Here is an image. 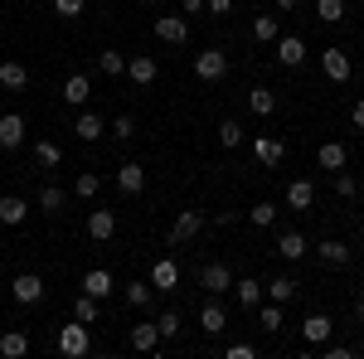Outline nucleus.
Here are the masks:
<instances>
[{
  "mask_svg": "<svg viewBox=\"0 0 364 359\" xmlns=\"http://www.w3.org/2000/svg\"><path fill=\"white\" fill-rule=\"evenodd\" d=\"M195 282L209 291V296H224V291H233V267H228V262H204Z\"/></svg>",
  "mask_w": 364,
  "mask_h": 359,
  "instance_id": "obj_1",
  "label": "nucleus"
},
{
  "mask_svg": "<svg viewBox=\"0 0 364 359\" xmlns=\"http://www.w3.org/2000/svg\"><path fill=\"white\" fill-rule=\"evenodd\" d=\"M87 350H92V335H87V326H83V321H73V326H63V331H58V355L83 359Z\"/></svg>",
  "mask_w": 364,
  "mask_h": 359,
  "instance_id": "obj_2",
  "label": "nucleus"
},
{
  "mask_svg": "<svg viewBox=\"0 0 364 359\" xmlns=\"http://www.w3.org/2000/svg\"><path fill=\"white\" fill-rule=\"evenodd\" d=\"M228 73V54L224 49H204V54H195V78L199 83H219Z\"/></svg>",
  "mask_w": 364,
  "mask_h": 359,
  "instance_id": "obj_3",
  "label": "nucleus"
},
{
  "mask_svg": "<svg viewBox=\"0 0 364 359\" xmlns=\"http://www.w3.org/2000/svg\"><path fill=\"white\" fill-rule=\"evenodd\" d=\"M78 291H87V296H97V301H107L117 291V277L107 272V267H87L83 282H78Z\"/></svg>",
  "mask_w": 364,
  "mask_h": 359,
  "instance_id": "obj_4",
  "label": "nucleus"
},
{
  "mask_svg": "<svg viewBox=\"0 0 364 359\" xmlns=\"http://www.w3.org/2000/svg\"><path fill=\"white\" fill-rule=\"evenodd\" d=\"M331 331H336V321H331V316H321V311L306 316V321H301V340H306V350H321V345L331 340Z\"/></svg>",
  "mask_w": 364,
  "mask_h": 359,
  "instance_id": "obj_5",
  "label": "nucleus"
},
{
  "mask_svg": "<svg viewBox=\"0 0 364 359\" xmlns=\"http://www.w3.org/2000/svg\"><path fill=\"white\" fill-rule=\"evenodd\" d=\"M199 228H204V214L199 209H180L175 228H170V243H190V238H199Z\"/></svg>",
  "mask_w": 364,
  "mask_h": 359,
  "instance_id": "obj_6",
  "label": "nucleus"
},
{
  "mask_svg": "<svg viewBox=\"0 0 364 359\" xmlns=\"http://www.w3.org/2000/svg\"><path fill=\"white\" fill-rule=\"evenodd\" d=\"M10 296H15L20 306H34V301H44V282H39L34 272H20L15 282H10Z\"/></svg>",
  "mask_w": 364,
  "mask_h": 359,
  "instance_id": "obj_7",
  "label": "nucleus"
},
{
  "mask_svg": "<svg viewBox=\"0 0 364 359\" xmlns=\"http://www.w3.org/2000/svg\"><path fill=\"white\" fill-rule=\"evenodd\" d=\"M156 39H161V44H185V39H190L185 15H156Z\"/></svg>",
  "mask_w": 364,
  "mask_h": 359,
  "instance_id": "obj_8",
  "label": "nucleus"
},
{
  "mask_svg": "<svg viewBox=\"0 0 364 359\" xmlns=\"http://www.w3.org/2000/svg\"><path fill=\"white\" fill-rule=\"evenodd\" d=\"M321 68H326V78H331V83H350V49H326V54H321Z\"/></svg>",
  "mask_w": 364,
  "mask_h": 359,
  "instance_id": "obj_9",
  "label": "nucleus"
},
{
  "mask_svg": "<svg viewBox=\"0 0 364 359\" xmlns=\"http://www.w3.org/2000/svg\"><path fill=\"white\" fill-rule=\"evenodd\" d=\"M277 63L282 68H301L306 63V44L296 34H277Z\"/></svg>",
  "mask_w": 364,
  "mask_h": 359,
  "instance_id": "obj_10",
  "label": "nucleus"
},
{
  "mask_svg": "<svg viewBox=\"0 0 364 359\" xmlns=\"http://www.w3.org/2000/svg\"><path fill=\"white\" fill-rule=\"evenodd\" d=\"M15 146H25V117L20 112H5L0 117V151H15Z\"/></svg>",
  "mask_w": 364,
  "mask_h": 359,
  "instance_id": "obj_11",
  "label": "nucleus"
},
{
  "mask_svg": "<svg viewBox=\"0 0 364 359\" xmlns=\"http://www.w3.org/2000/svg\"><path fill=\"white\" fill-rule=\"evenodd\" d=\"M112 233H117V214L112 209H92V214H87V238H92V243H107Z\"/></svg>",
  "mask_w": 364,
  "mask_h": 359,
  "instance_id": "obj_12",
  "label": "nucleus"
},
{
  "mask_svg": "<svg viewBox=\"0 0 364 359\" xmlns=\"http://www.w3.org/2000/svg\"><path fill=\"white\" fill-rule=\"evenodd\" d=\"M156 73H161V63H156V58L151 54H132L127 58V78H132V83H156Z\"/></svg>",
  "mask_w": 364,
  "mask_h": 359,
  "instance_id": "obj_13",
  "label": "nucleus"
},
{
  "mask_svg": "<svg viewBox=\"0 0 364 359\" xmlns=\"http://www.w3.org/2000/svg\"><path fill=\"white\" fill-rule=\"evenodd\" d=\"M199 331L204 335H224L228 331V311L219 301H204L199 306Z\"/></svg>",
  "mask_w": 364,
  "mask_h": 359,
  "instance_id": "obj_14",
  "label": "nucleus"
},
{
  "mask_svg": "<svg viewBox=\"0 0 364 359\" xmlns=\"http://www.w3.org/2000/svg\"><path fill=\"white\" fill-rule=\"evenodd\" d=\"M151 286H156V291H175V286H180V267H175V257H156V267H151Z\"/></svg>",
  "mask_w": 364,
  "mask_h": 359,
  "instance_id": "obj_15",
  "label": "nucleus"
},
{
  "mask_svg": "<svg viewBox=\"0 0 364 359\" xmlns=\"http://www.w3.org/2000/svg\"><path fill=\"white\" fill-rule=\"evenodd\" d=\"M117 190L122 194H141L146 190V170H141L136 161H122V166H117Z\"/></svg>",
  "mask_w": 364,
  "mask_h": 359,
  "instance_id": "obj_16",
  "label": "nucleus"
},
{
  "mask_svg": "<svg viewBox=\"0 0 364 359\" xmlns=\"http://www.w3.org/2000/svg\"><path fill=\"white\" fill-rule=\"evenodd\" d=\"M25 219H29L25 199H20V194H0V223H5V228H20Z\"/></svg>",
  "mask_w": 364,
  "mask_h": 359,
  "instance_id": "obj_17",
  "label": "nucleus"
},
{
  "mask_svg": "<svg viewBox=\"0 0 364 359\" xmlns=\"http://www.w3.org/2000/svg\"><path fill=\"white\" fill-rule=\"evenodd\" d=\"M87 97H92V83H87V73H73V78H63V102H68V107H87Z\"/></svg>",
  "mask_w": 364,
  "mask_h": 359,
  "instance_id": "obj_18",
  "label": "nucleus"
},
{
  "mask_svg": "<svg viewBox=\"0 0 364 359\" xmlns=\"http://www.w3.org/2000/svg\"><path fill=\"white\" fill-rule=\"evenodd\" d=\"M252 156H257L262 166H282V161H287V146H282L277 136H257L252 141Z\"/></svg>",
  "mask_w": 364,
  "mask_h": 359,
  "instance_id": "obj_19",
  "label": "nucleus"
},
{
  "mask_svg": "<svg viewBox=\"0 0 364 359\" xmlns=\"http://www.w3.org/2000/svg\"><path fill=\"white\" fill-rule=\"evenodd\" d=\"M316 166H321V170H345V166H350V151H345L340 141H326V146L316 151Z\"/></svg>",
  "mask_w": 364,
  "mask_h": 359,
  "instance_id": "obj_20",
  "label": "nucleus"
},
{
  "mask_svg": "<svg viewBox=\"0 0 364 359\" xmlns=\"http://www.w3.org/2000/svg\"><path fill=\"white\" fill-rule=\"evenodd\" d=\"M287 204L301 209V214H311V204H316V185H311V180H291V185H287Z\"/></svg>",
  "mask_w": 364,
  "mask_h": 359,
  "instance_id": "obj_21",
  "label": "nucleus"
},
{
  "mask_svg": "<svg viewBox=\"0 0 364 359\" xmlns=\"http://www.w3.org/2000/svg\"><path fill=\"white\" fill-rule=\"evenodd\" d=\"M316 257H321V262H331V267H350V243L326 238V243H316Z\"/></svg>",
  "mask_w": 364,
  "mask_h": 359,
  "instance_id": "obj_22",
  "label": "nucleus"
},
{
  "mask_svg": "<svg viewBox=\"0 0 364 359\" xmlns=\"http://www.w3.org/2000/svg\"><path fill=\"white\" fill-rule=\"evenodd\" d=\"M277 252L287 257V262H296V257H306V252H311V243L301 238V233H296V228H287V233L277 238Z\"/></svg>",
  "mask_w": 364,
  "mask_h": 359,
  "instance_id": "obj_23",
  "label": "nucleus"
},
{
  "mask_svg": "<svg viewBox=\"0 0 364 359\" xmlns=\"http://www.w3.org/2000/svg\"><path fill=\"white\" fill-rule=\"evenodd\" d=\"M233 296H238V306L257 311V306H262V282H252V277H238V282H233Z\"/></svg>",
  "mask_w": 364,
  "mask_h": 359,
  "instance_id": "obj_24",
  "label": "nucleus"
},
{
  "mask_svg": "<svg viewBox=\"0 0 364 359\" xmlns=\"http://www.w3.org/2000/svg\"><path fill=\"white\" fill-rule=\"evenodd\" d=\"M296 291H301L296 277H272V282H262V296H272V301H291Z\"/></svg>",
  "mask_w": 364,
  "mask_h": 359,
  "instance_id": "obj_25",
  "label": "nucleus"
},
{
  "mask_svg": "<svg viewBox=\"0 0 364 359\" xmlns=\"http://www.w3.org/2000/svg\"><path fill=\"white\" fill-rule=\"evenodd\" d=\"M156 345H161V331H156V321H146V326H132V350L151 355Z\"/></svg>",
  "mask_w": 364,
  "mask_h": 359,
  "instance_id": "obj_26",
  "label": "nucleus"
},
{
  "mask_svg": "<svg viewBox=\"0 0 364 359\" xmlns=\"http://www.w3.org/2000/svg\"><path fill=\"white\" fill-rule=\"evenodd\" d=\"M0 355L5 359H25L29 355V335L25 331H5L0 335Z\"/></svg>",
  "mask_w": 364,
  "mask_h": 359,
  "instance_id": "obj_27",
  "label": "nucleus"
},
{
  "mask_svg": "<svg viewBox=\"0 0 364 359\" xmlns=\"http://www.w3.org/2000/svg\"><path fill=\"white\" fill-rule=\"evenodd\" d=\"M97 316H102V301H97V296H87V291H78V296H73V321L92 326Z\"/></svg>",
  "mask_w": 364,
  "mask_h": 359,
  "instance_id": "obj_28",
  "label": "nucleus"
},
{
  "mask_svg": "<svg viewBox=\"0 0 364 359\" xmlns=\"http://www.w3.org/2000/svg\"><path fill=\"white\" fill-rule=\"evenodd\" d=\"M248 107H252V117H272V112H277V92H272V87H252Z\"/></svg>",
  "mask_w": 364,
  "mask_h": 359,
  "instance_id": "obj_29",
  "label": "nucleus"
},
{
  "mask_svg": "<svg viewBox=\"0 0 364 359\" xmlns=\"http://www.w3.org/2000/svg\"><path fill=\"white\" fill-rule=\"evenodd\" d=\"M73 132H78V141H97L102 132H107V127H102V117H97V112H78Z\"/></svg>",
  "mask_w": 364,
  "mask_h": 359,
  "instance_id": "obj_30",
  "label": "nucleus"
},
{
  "mask_svg": "<svg viewBox=\"0 0 364 359\" xmlns=\"http://www.w3.org/2000/svg\"><path fill=\"white\" fill-rule=\"evenodd\" d=\"M277 34H282L277 15H257V20H252V39H257V44H277Z\"/></svg>",
  "mask_w": 364,
  "mask_h": 359,
  "instance_id": "obj_31",
  "label": "nucleus"
},
{
  "mask_svg": "<svg viewBox=\"0 0 364 359\" xmlns=\"http://www.w3.org/2000/svg\"><path fill=\"white\" fill-rule=\"evenodd\" d=\"M25 83H29V68L15 63V58H5L0 63V87H25Z\"/></svg>",
  "mask_w": 364,
  "mask_h": 359,
  "instance_id": "obj_32",
  "label": "nucleus"
},
{
  "mask_svg": "<svg viewBox=\"0 0 364 359\" xmlns=\"http://www.w3.org/2000/svg\"><path fill=\"white\" fill-rule=\"evenodd\" d=\"M58 161H63V151H58V141H34V166L54 170Z\"/></svg>",
  "mask_w": 364,
  "mask_h": 359,
  "instance_id": "obj_33",
  "label": "nucleus"
},
{
  "mask_svg": "<svg viewBox=\"0 0 364 359\" xmlns=\"http://www.w3.org/2000/svg\"><path fill=\"white\" fill-rule=\"evenodd\" d=\"M272 219H277V204H272V199H257V204L248 209V223H252V228H272Z\"/></svg>",
  "mask_w": 364,
  "mask_h": 359,
  "instance_id": "obj_34",
  "label": "nucleus"
},
{
  "mask_svg": "<svg viewBox=\"0 0 364 359\" xmlns=\"http://www.w3.org/2000/svg\"><path fill=\"white\" fill-rule=\"evenodd\" d=\"M257 326L267 335H277L282 331V301H267V306H257Z\"/></svg>",
  "mask_w": 364,
  "mask_h": 359,
  "instance_id": "obj_35",
  "label": "nucleus"
},
{
  "mask_svg": "<svg viewBox=\"0 0 364 359\" xmlns=\"http://www.w3.org/2000/svg\"><path fill=\"white\" fill-rule=\"evenodd\" d=\"M316 20L321 25H340L345 20V0H316Z\"/></svg>",
  "mask_w": 364,
  "mask_h": 359,
  "instance_id": "obj_36",
  "label": "nucleus"
},
{
  "mask_svg": "<svg viewBox=\"0 0 364 359\" xmlns=\"http://www.w3.org/2000/svg\"><path fill=\"white\" fill-rule=\"evenodd\" d=\"M243 136H248V132H243V127H238L233 117H228V122H219V146H228V151H238V146H243Z\"/></svg>",
  "mask_w": 364,
  "mask_h": 359,
  "instance_id": "obj_37",
  "label": "nucleus"
},
{
  "mask_svg": "<svg viewBox=\"0 0 364 359\" xmlns=\"http://www.w3.org/2000/svg\"><path fill=\"white\" fill-rule=\"evenodd\" d=\"M156 331H161V340H175V335L185 331V321H180V311H161V316H156Z\"/></svg>",
  "mask_w": 364,
  "mask_h": 359,
  "instance_id": "obj_38",
  "label": "nucleus"
},
{
  "mask_svg": "<svg viewBox=\"0 0 364 359\" xmlns=\"http://www.w3.org/2000/svg\"><path fill=\"white\" fill-rule=\"evenodd\" d=\"M97 73H107V78H122V73H127V58L117 54V49H107V54H97Z\"/></svg>",
  "mask_w": 364,
  "mask_h": 359,
  "instance_id": "obj_39",
  "label": "nucleus"
},
{
  "mask_svg": "<svg viewBox=\"0 0 364 359\" xmlns=\"http://www.w3.org/2000/svg\"><path fill=\"white\" fill-rule=\"evenodd\" d=\"M127 301L132 306H151L156 301V286H151V282H127Z\"/></svg>",
  "mask_w": 364,
  "mask_h": 359,
  "instance_id": "obj_40",
  "label": "nucleus"
},
{
  "mask_svg": "<svg viewBox=\"0 0 364 359\" xmlns=\"http://www.w3.org/2000/svg\"><path fill=\"white\" fill-rule=\"evenodd\" d=\"M97 190H102V180H97L92 170H83V175L73 180V194H78V199H97Z\"/></svg>",
  "mask_w": 364,
  "mask_h": 359,
  "instance_id": "obj_41",
  "label": "nucleus"
},
{
  "mask_svg": "<svg viewBox=\"0 0 364 359\" xmlns=\"http://www.w3.org/2000/svg\"><path fill=\"white\" fill-rule=\"evenodd\" d=\"M63 199H68V194L58 190V185H44V190H39V209H44V214H58Z\"/></svg>",
  "mask_w": 364,
  "mask_h": 359,
  "instance_id": "obj_42",
  "label": "nucleus"
},
{
  "mask_svg": "<svg viewBox=\"0 0 364 359\" xmlns=\"http://www.w3.org/2000/svg\"><path fill=\"white\" fill-rule=\"evenodd\" d=\"M107 132H112L117 141H132V136H136V122H132V117L122 112V117H112V127H107Z\"/></svg>",
  "mask_w": 364,
  "mask_h": 359,
  "instance_id": "obj_43",
  "label": "nucleus"
},
{
  "mask_svg": "<svg viewBox=\"0 0 364 359\" xmlns=\"http://www.w3.org/2000/svg\"><path fill=\"white\" fill-rule=\"evenodd\" d=\"M336 194H340V199H355V194H360V180L345 175V170H336Z\"/></svg>",
  "mask_w": 364,
  "mask_h": 359,
  "instance_id": "obj_44",
  "label": "nucleus"
},
{
  "mask_svg": "<svg viewBox=\"0 0 364 359\" xmlns=\"http://www.w3.org/2000/svg\"><path fill=\"white\" fill-rule=\"evenodd\" d=\"M87 10V0H54V15H63V20H78Z\"/></svg>",
  "mask_w": 364,
  "mask_h": 359,
  "instance_id": "obj_45",
  "label": "nucleus"
},
{
  "mask_svg": "<svg viewBox=\"0 0 364 359\" xmlns=\"http://www.w3.org/2000/svg\"><path fill=\"white\" fill-rule=\"evenodd\" d=\"M228 359H257V350L243 345V340H233V345H228Z\"/></svg>",
  "mask_w": 364,
  "mask_h": 359,
  "instance_id": "obj_46",
  "label": "nucleus"
},
{
  "mask_svg": "<svg viewBox=\"0 0 364 359\" xmlns=\"http://www.w3.org/2000/svg\"><path fill=\"white\" fill-rule=\"evenodd\" d=\"M204 10H214V15H228V10H233V0H204Z\"/></svg>",
  "mask_w": 364,
  "mask_h": 359,
  "instance_id": "obj_47",
  "label": "nucleus"
},
{
  "mask_svg": "<svg viewBox=\"0 0 364 359\" xmlns=\"http://www.w3.org/2000/svg\"><path fill=\"white\" fill-rule=\"evenodd\" d=\"M350 122H355V127H360V132H364V92H360V102L350 107Z\"/></svg>",
  "mask_w": 364,
  "mask_h": 359,
  "instance_id": "obj_48",
  "label": "nucleus"
},
{
  "mask_svg": "<svg viewBox=\"0 0 364 359\" xmlns=\"http://www.w3.org/2000/svg\"><path fill=\"white\" fill-rule=\"evenodd\" d=\"M180 10H185V15H199V10H204V0H180Z\"/></svg>",
  "mask_w": 364,
  "mask_h": 359,
  "instance_id": "obj_49",
  "label": "nucleus"
},
{
  "mask_svg": "<svg viewBox=\"0 0 364 359\" xmlns=\"http://www.w3.org/2000/svg\"><path fill=\"white\" fill-rule=\"evenodd\" d=\"M355 316H360V321H364V291H360V296H355Z\"/></svg>",
  "mask_w": 364,
  "mask_h": 359,
  "instance_id": "obj_50",
  "label": "nucleus"
},
{
  "mask_svg": "<svg viewBox=\"0 0 364 359\" xmlns=\"http://www.w3.org/2000/svg\"><path fill=\"white\" fill-rule=\"evenodd\" d=\"M296 5H301V0H277V10H296Z\"/></svg>",
  "mask_w": 364,
  "mask_h": 359,
  "instance_id": "obj_51",
  "label": "nucleus"
},
{
  "mask_svg": "<svg viewBox=\"0 0 364 359\" xmlns=\"http://www.w3.org/2000/svg\"><path fill=\"white\" fill-rule=\"evenodd\" d=\"M360 92H364V78H360Z\"/></svg>",
  "mask_w": 364,
  "mask_h": 359,
  "instance_id": "obj_52",
  "label": "nucleus"
},
{
  "mask_svg": "<svg viewBox=\"0 0 364 359\" xmlns=\"http://www.w3.org/2000/svg\"><path fill=\"white\" fill-rule=\"evenodd\" d=\"M360 233H364V223H360Z\"/></svg>",
  "mask_w": 364,
  "mask_h": 359,
  "instance_id": "obj_53",
  "label": "nucleus"
}]
</instances>
